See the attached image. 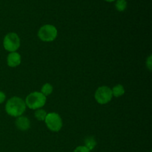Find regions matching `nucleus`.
Wrapping results in <instances>:
<instances>
[{
    "instance_id": "nucleus-1",
    "label": "nucleus",
    "mask_w": 152,
    "mask_h": 152,
    "mask_svg": "<svg viewBox=\"0 0 152 152\" xmlns=\"http://www.w3.org/2000/svg\"><path fill=\"white\" fill-rule=\"evenodd\" d=\"M25 101L18 96H13L7 101L5 105V111L8 115L18 117L22 115L26 109Z\"/></svg>"
},
{
    "instance_id": "nucleus-2",
    "label": "nucleus",
    "mask_w": 152,
    "mask_h": 152,
    "mask_svg": "<svg viewBox=\"0 0 152 152\" xmlns=\"http://www.w3.org/2000/svg\"><path fill=\"white\" fill-rule=\"evenodd\" d=\"M26 106L33 110L42 108L46 102V96L41 92L34 91L28 95L25 101Z\"/></svg>"
},
{
    "instance_id": "nucleus-3",
    "label": "nucleus",
    "mask_w": 152,
    "mask_h": 152,
    "mask_svg": "<svg viewBox=\"0 0 152 152\" xmlns=\"http://www.w3.org/2000/svg\"><path fill=\"white\" fill-rule=\"evenodd\" d=\"M57 29L52 25H45L38 31V37L43 42H52L57 37Z\"/></svg>"
},
{
    "instance_id": "nucleus-4",
    "label": "nucleus",
    "mask_w": 152,
    "mask_h": 152,
    "mask_svg": "<svg viewBox=\"0 0 152 152\" xmlns=\"http://www.w3.org/2000/svg\"><path fill=\"white\" fill-rule=\"evenodd\" d=\"M3 46L9 52H16L20 46V39L16 33H9L4 37Z\"/></svg>"
},
{
    "instance_id": "nucleus-5",
    "label": "nucleus",
    "mask_w": 152,
    "mask_h": 152,
    "mask_svg": "<svg viewBox=\"0 0 152 152\" xmlns=\"http://www.w3.org/2000/svg\"><path fill=\"white\" fill-rule=\"evenodd\" d=\"M45 122L48 129L53 132H58L62 127V120L60 116L54 112L49 113L46 115Z\"/></svg>"
},
{
    "instance_id": "nucleus-6",
    "label": "nucleus",
    "mask_w": 152,
    "mask_h": 152,
    "mask_svg": "<svg viewBox=\"0 0 152 152\" xmlns=\"http://www.w3.org/2000/svg\"><path fill=\"white\" fill-rule=\"evenodd\" d=\"M94 97L99 104H107L111 100L113 97L111 89L108 86H101L96 89Z\"/></svg>"
},
{
    "instance_id": "nucleus-7",
    "label": "nucleus",
    "mask_w": 152,
    "mask_h": 152,
    "mask_svg": "<svg viewBox=\"0 0 152 152\" xmlns=\"http://www.w3.org/2000/svg\"><path fill=\"white\" fill-rule=\"evenodd\" d=\"M15 125H16V128L19 130L25 132V131L28 130L31 127V122L30 120L26 117L24 116H20L16 118V121H15Z\"/></svg>"
},
{
    "instance_id": "nucleus-8",
    "label": "nucleus",
    "mask_w": 152,
    "mask_h": 152,
    "mask_svg": "<svg viewBox=\"0 0 152 152\" xmlns=\"http://www.w3.org/2000/svg\"><path fill=\"white\" fill-rule=\"evenodd\" d=\"M7 65L11 68L19 66L21 63V55L16 52H11L7 56Z\"/></svg>"
},
{
    "instance_id": "nucleus-9",
    "label": "nucleus",
    "mask_w": 152,
    "mask_h": 152,
    "mask_svg": "<svg viewBox=\"0 0 152 152\" xmlns=\"http://www.w3.org/2000/svg\"><path fill=\"white\" fill-rule=\"evenodd\" d=\"M111 91H112L113 96L120 97V96H122L125 94V88L122 85L118 84L111 89Z\"/></svg>"
},
{
    "instance_id": "nucleus-10",
    "label": "nucleus",
    "mask_w": 152,
    "mask_h": 152,
    "mask_svg": "<svg viewBox=\"0 0 152 152\" xmlns=\"http://www.w3.org/2000/svg\"><path fill=\"white\" fill-rule=\"evenodd\" d=\"M96 145V141L93 137H88L85 140V146L88 148L90 151L93 150Z\"/></svg>"
},
{
    "instance_id": "nucleus-11",
    "label": "nucleus",
    "mask_w": 152,
    "mask_h": 152,
    "mask_svg": "<svg viewBox=\"0 0 152 152\" xmlns=\"http://www.w3.org/2000/svg\"><path fill=\"white\" fill-rule=\"evenodd\" d=\"M53 92V86L50 83H45L42 86L41 88V93L44 96H49Z\"/></svg>"
},
{
    "instance_id": "nucleus-12",
    "label": "nucleus",
    "mask_w": 152,
    "mask_h": 152,
    "mask_svg": "<svg viewBox=\"0 0 152 152\" xmlns=\"http://www.w3.org/2000/svg\"><path fill=\"white\" fill-rule=\"evenodd\" d=\"M46 115H47L46 111L44 109H42V108L37 109L34 113V116H35L36 119L39 121H45Z\"/></svg>"
},
{
    "instance_id": "nucleus-13",
    "label": "nucleus",
    "mask_w": 152,
    "mask_h": 152,
    "mask_svg": "<svg viewBox=\"0 0 152 152\" xmlns=\"http://www.w3.org/2000/svg\"><path fill=\"white\" fill-rule=\"evenodd\" d=\"M116 9H117L118 11L123 12L127 7V2H126V0H117V2L115 4Z\"/></svg>"
},
{
    "instance_id": "nucleus-14",
    "label": "nucleus",
    "mask_w": 152,
    "mask_h": 152,
    "mask_svg": "<svg viewBox=\"0 0 152 152\" xmlns=\"http://www.w3.org/2000/svg\"><path fill=\"white\" fill-rule=\"evenodd\" d=\"M73 152H91V151L85 145H80V146L77 147Z\"/></svg>"
},
{
    "instance_id": "nucleus-15",
    "label": "nucleus",
    "mask_w": 152,
    "mask_h": 152,
    "mask_svg": "<svg viewBox=\"0 0 152 152\" xmlns=\"http://www.w3.org/2000/svg\"><path fill=\"white\" fill-rule=\"evenodd\" d=\"M151 56H149V57L148 58V59H147L146 61V65H147V67H148V69L151 71V66H152V62H151Z\"/></svg>"
},
{
    "instance_id": "nucleus-16",
    "label": "nucleus",
    "mask_w": 152,
    "mask_h": 152,
    "mask_svg": "<svg viewBox=\"0 0 152 152\" xmlns=\"http://www.w3.org/2000/svg\"><path fill=\"white\" fill-rule=\"evenodd\" d=\"M6 99V96H5V94L2 91H0V104L3 103L4 102Z\"/></svg>"
},
{
    "instance_id": "nucleus-17",
    "label": "nucleus",
    "mask_w": 152,
    "mask_h": 152,
    "mask_svg": "<svg viewBox=\"0 0 152 152\" xmlns=\"http://www.w3.org/2000/svg\"><path fill=\"white\" fill-rule=\"evenodd\" d=\"M105 1H108V2H111V1H115V0H105Z\"/></svg>"
}]
</instances>
